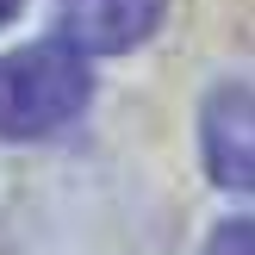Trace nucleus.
<instances>
[{"mask_svg":"<svg viewBox=\"0 0 255 255\" xmlns=\"http://www.w3.org/2000/svg\"><path fill=\"white\" fill-rule=\"evenodd\" d=\"M19 6H25V0H0V25H12V19H19Z\"/></svg>","mask_w":255,"mask_h":255,"instance_id":"nucleus-5","label":"nucleus"},{"mask_svg":"<svg viewBox=\"0 0 255 255\" xmlns=\"http://www.w3.org/2000/svg\"><path fill=\"white\" fill-rule=\"evenodd\" d=\"M168 0H56V31L81 56H125L149 44Z\"/></svg>","mask_w":255,"mask_h":255,"instance_id":"nucleus-3","label":"nucleus"},{"mask_svg":"<svg viewBox=\"0 0 255 255\" xmlns=\"http://www.w3.org/2000/svg\"><path fill=\"white\" fill-rule=\"evenodd\" d=\"M199 156L206 174L231 193H255V87H212L199 106Z\"/></svg>","mask_w":255,"mask_h":255,"instance_id":"nucleus-2","label":"nucleus"},{"mask_svg":"<svg viewBox=\"0 0 255 255\" xmlns=\"http://www.w3.org/2000/svg\"><path fill=\"white\" fill-rule=\"evenodd\" d=\"M87 94H94V75L69 37L6 50L0 56V137L6 143L56 137L87 112Z\"/></svg>","mask_w":255,"mask_h":255,"instance_id":"nucleus-1","label":"nucleus"},{"mask_svg":"<svg viewBox=\"0 0 255 255\" xmlns=\"http://www.w3.org/2000/svg\"><path fill=\"white\" fill-rule=\"evenodd\" d=\"M199 255H255V218L218 224V231L206 237V249H199Z\"/></svg>","mask_w":255,"mask_h":255,"instance_id":"nucleus-4","label":"nucleus"}]
</instances>
